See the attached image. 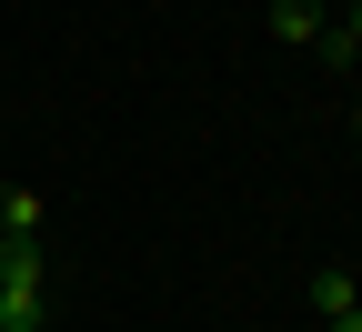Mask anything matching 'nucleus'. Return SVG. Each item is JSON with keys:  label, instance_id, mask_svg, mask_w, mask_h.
Wrapping results in <instances>:
<instances>
[{"label": "nucleus", "instance_id": "f257e3e1", "mask_svg": "<svg viewBox=\"0 0 362 332\" xmlns=\"http://www.w3.org/2000/svg\"><path fill=\"white\" fill-rule=\"evenodd\" d=\"M51 322V242H0V332Z\"/></svg>", "mask_w": 362, "mask_h": 332}, {"label": "nucleus", "instance_id": "f03ea898", "mask_svg": "<svg viewBox=\"0 0 362 332\" xmlns=\"http://www.w3.org/2000/svg\"><path fill=\"white\" fill-rule=\"evenodd\" d=\"M262 30L282 40V51H322V30H332V11H322V0H272V11H262Z\"/></svg>", "mask_w": 362, "mask_h": 332}, {"label": "nucleus", "instance_id": "7ed1b4c3", "mask_svg": "<svg viewBox=\"0 0 362 332\" xmlns=\"http://www.w3.org/2000/svg\"><path fill=\"white\" fill-rule=\"evenodd\" d=\"M352 312H362V272H342V262L312 272V322L332 332V322H352Z\"/></svg>", "mask_w": 362, "mask_h": 332}, {"label": "nucleus", "instance_id": "20e7f679", "mask_svg": "<svg viewBox=\"0 0 362 332\" xmlns=\"http://www.w3.org/2000/svg\"><path fill=\"white\" fill-rule=\"evenodd\" d=\"M0 242H40V192H30V181L0 192Z\"/></svg>", "mask_w": 362, "mask_h": 332}, {"label": "nucleus", "instance_id": "39448f33", "mask_svg": "<svg viewBox=\"0 0 362 332\" xmlns=\"http://www.w3.org/2000/svg\"><path fill=\"white\" fill-rule=\"evenodd\" d=\"M352 131H362V91H352Z\"/></svg>", "mask_w": 362, "mask_h": 332}, {"label": "nucleus", "instance_id": "423d86ee", "mask_svg": "<svg viewBox=\"0 0 362 332\" xmlns=\"http://www.w3.org/2000/svg\"><path fill=\"white\" fill-rule=\"evenodd\" d=\"M332 332H362V312H352V322H332Z\"/></svg>", "mask_w": 362, "mask_h": 332}]
</instances>
